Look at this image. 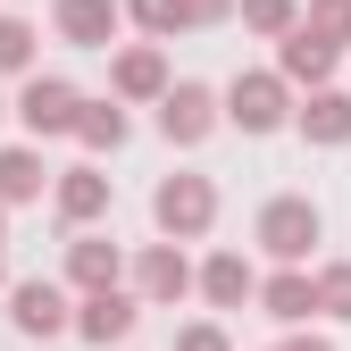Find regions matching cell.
I'll list each match as a JSON object with an SVG mask.
<instances>
[{
    "label": "cell",
    "mask_w": 351,
    "mask_h": 351,
    "mask_svg": "<svg viewBox=\"0 0 351 351\" xmlns=\"http://www.w3.org/2000/svg\"><path fill=\"white\" fill-rule=\"evenodd\" d=\"M59 217H67V226L109 217V176H101V167H67V176H59Z\"/></svg>",
    "instance_id": "13"
},
{
    "label": "cell",
    "mask_w": 351,
    "mask_h": 351,
    "mask_svg": "<svg viewBox=\"0 0 351 351\" xmlns=\"http://www.w3.org/2000/svg\"><path fill=\"white\" fill-rule=\"evenodd\" d=\"M301 25H310L318 42H335V51H343V42H351V0H310V9H301Z\"/></svg>",
    "instance_id": "20"
},
{
    "label": "cell",
    "mask_w": 351,
    "mask_h": 351,
    "mask_svg": "<svg viewBox=\"0 0 351 351\" xmlns=\"http://www.w3.org/2000/svg\"><path fill=\"white\" fill-rule=\"evenodd\" d=\"M234 17V0H176V25H217Z\"/></svg>",
    "instance_id": "25"
},
{
    "label": "cell",
    "mask_w": 351,
    "mask_h": 351,
    "mask_svg": "<svg viewBox=\"0 0 351 351\" xmlns=\"http://www.w3.org/2000/svg\"><path fill=\"white\" fill-rule=\"evenodd\" d=\"M176 351H234V343H226V326H217V318H201V326L176 335Z\"/></svg>",
    "instance_id": "24"
},
{
    "label": "cell",
    "mask_w": 351,
    "mask_h": 351,
    "mask_svg": "<svg viewBox=\"0 0 351 351\" xmlns=\"http://www.w3.org/2000/svg\"><path fill=\"white\" fill-rule=\"evenodd\" d=\"M109 93H117V101H159V93H167V59L151 51V42L117 51V59H109Z\"/></svg>",
    "instance_id": "10"
},
{
    "label": "cell",
    "mask_w": 351,
    "mask_h": 351,
    "mask_svg": "<svg viewBox=\"0 0 351 351\" xmlns=\"http://www.w3.org/2000/svg\"><path fill=\"white\" fill-rule=\"evenodd\" d=\"M276 351H335L326 335H293V343H276Z\"/></svg>",
    "instance_id": "26"
},
{
    "label": "cell",
    "mask_w": 351,
    "mask_h": 351,
    "mask_svg": "<svg viewBox=\"0 0 351 351\" xmlns=\"http://www.w3.org/2000/svg\"><path fill=\"white\" fill-rule=\"evenodd\" d=\"M51 17H59V42H75V51H109L125 25L117 0H51Z\"/></svg>",
    "instance_id": "7"
},
{
    "label": "cell",
    "mask_w": 351,
    "mask_h": 351,
    "mask_svg": "<svg viewBox=\"0 0 351 351\" xmlns=\"http://www.w3.org/2000/svg\"><path fill=\"white\" fill-rule=\"evenodd\" d=\"M217 117H234L243 134H276V125L293 117V101H285V75H268V67L234 75V84H226V109H217Z\"/></svg>",
    "instance_id": "2"
},
{
    "label": "cell",
    "mask_w": 351,
    "mask_h": 351,
    "mask_svg": "<svg viewBox=\"0 0 351 351\" xmlns=\"http://www.w3.org/2000/svg\"><path fill=\"white\" fill-rule=\"evenodd\" d=\"M17 67H34V25L0 17V75H17Z\"/></svg>",
    "instance_id": "21"
},
{
    "label": "cell",
    "mask_w": 351,
    "mask_h": 351,
    "mask_svg": "<svg viewBox=\"0 0 351 351\" xmlns=\"http://www.w3.org/2000/svg\"><path fill=\"white\" fill-rule=\"evenodd\" d=\"M134 276H143V301H184L193 293V259L176 251V243H151Z\"/></svg>",
    "instance_id": "12"
},
{
    "label": "cell",
    "mask_w": 351,
    "mask_h": 351,
    "mask_svg": "<svg viewBox=\"0 0 351 351\" xmlns=\"http://www.w3.org/2000/svg\"><path fill=\"white\" fill-rule=\"evenodd\" d=\"M0 226H9V217H0Z\"/></svg>",
    "instance_id": "28"
},
{
    "label": "cell",
    "mask_w": 351,
    "mask_h": 351,
    "mask_svg": "<svg viewBox=\"0 0 351 351\" xmlns=\"http://www.w3.org/2000/svg\"><path fill=\"white\" fill-rule=\"evenodd\" d=\"M310 293H318L326 318H351V259H326V268L310 276Z\"/></svg>",
    "instance_id": "19"
},
{
    "label": "cell",
    "mask_w": 351,
    "mask_h": 351,
    "mask_svg": "<svg viewBox=\"0 0 351 351\" xmlns=\"http://www.w3.org/2000/svg\"><path fill=\"white\" fill-rule=\"evenodd\" d=\"M335 59H343V51H335V42H318L301 17L276 34V75H285V84H335Z\"/></svg>",
    "instance_id": "5"
},
{
    "label": "cell",
    "mask_w": 351,
    "mask_h": 351,
    "mask_svg": "<svg viewBox=\"0 0 351 351\" xmlns=\"http://www.w3.org/2000/svg\"><path fill=\"white\" fill-rule=\"evenodd\" d=\"M125 17H134L143 34H176V0H117Z\"/></svg>",
    "instance_id": "23"
},
{
    "label": "cell",
    "mask_w": 351,
    "mask_h": 351,
    "mask_svg": "<svg viewBox=\"0 0 351 351\" xmlns=\"http://www.w3.org/2000/svg\"><path fill=\"white\" fill-rule=\"evenodd\" d=\"M67 276H75L84 293H101V285H117V243H101V234H84V243H67Z\"/></svg>",
    "instance_id": "17"
},
{
    "label": "cell",
    "mask_w": 351,
    "mask_h": 351,
    "mask_svg": "<svg viewBox=\"0 0 351 351\" xmlns=\"http://www.w3.org/2000/svg\"><path fill=\"white\" fill-rule=\"evenodd\" d=\"M151 217H159L167 243H193V234H209V217H217V184H209V176H167V184L151 193Z\"/></svg>",
    "instance_id": "1"
},
{
    "label": "cell",
    "mask_w": 351,
    "mask_h": 351,
    "mask_svg": "<svg viewBox=\"0 0 351 351\" xmlns=\"http://www.w3.org/2000/svg\"><path fill=\"white\" fill-rule=\"evenodd\" d=\"M310 243H318V201H301V193H276L268 209H259V251L268 259H310Z\"/></svg>",
    "instance_id": "3"
},
{
    "label": "cell",
    "mask_w": 351,
    "mask_h": 351,
    "mask_svg": "<svg viewBox=\"0 0 351 351\" xmlns=\"http://www.w3.org/2000/svg\"><path fill=\"white\" fill-rule=\"evenodd\" d=\"M293 117H301L310 143H351V93H335V84H310V101H301Z\"/></svg>",
    "instance_id": "11"
},
{
    "label": "cell",
    "mask_w": 351,
    "mask_h": 351,
    "mask_svg": "<svg viewBox=\"0 0 351 351\" xmlns=\"http://www.w3.org/2000/svg\"><path fill=\"white\" fill-rule=\"evenodd\" d=\"M67 134H75L84 151H117V143H125V109H117V101H75V125H67Z\"/></svg>",
    "instance_id": "16"
},
{
    "label": "cell",
    "mask_w": 351,
    "mask_h": 351,
    "mask_svg": "<svg viewBox=\"0 0 351 351\" xmlns=\"http://www.w3.org/2000/svg\"><path fill=\"white\" fill-rule=\"evenodd\" d=\"M209 125H217V93L209 84H167L159 93V134L167 143H201Z\"/></svg>",
    "instance_id": "6"
},
{
    "label": "cell",
    "mask_w": 351,
    "mask_h": 351,
    "mask_svg": "<svg viewBox=\"0 0 351 351\" xmlns=\"http://www.w3.org/2000/svg\"><path fill=\"white\" fill-rule=\"evenodd\" d=\"M17 125H25L34 143H42V134H67V125H75V84H67V75H25Z\"/></svg>",
    "instance_id": "4"
},
{
    "label": "cell",
    "mask_w": 351,
    "mask_h": 351,
    "mask_svg": "<svg viewBox=\"0 0 351 351\" xmlns=\"http://www.w3.org/2000/svg\"><path fill=\"white\" fill-rule=\"evenodd\" d=\"M9 318H17V335H59L67 326V293L51 285V276H25V285H9Z\"/></svg>",
    "instance_id": "8"
},
{
    "label": "cell",
    "mask_w": 351,
    "mask_h": 351,
    "mask_svg": "<svg viewBox=\"0 0 351 351\" xmlns=\"http://www.w3.org/2000/svg\"><path fill=\"white\" fill-rule=\"evenodd\" d=\"M293 17H301L293 0H243V25H251V34H268V42H276V34H285Z\"/></svg>",
    "instance_id": "22"
},
{
    "label": "cell",
    "mask_w": 351,
    "mask_h": 351,
    "mask_svg": "<svg viewBox=\"0 0 351 351\" xmlns=\"http://www.w3.org/2000/svg\"><path fill=\"white\" fill-rule=\"evenodd\" d=\"M201 293H209V310H243V301L259 293V276H251L243 251H217L209 268H201Z\"/></svg>",
    "instance_id": "14"
},
{
    "label": "cell",
    "mask_w": 351,
    "mask_h": 351,
    "mask_svg": "<svg viewBox=\"0 0 351 351\" xmlns=\"http://www.w3.org/2000/svg\"><path fill=\"white\" fill-rule=\"evenodd\" d=\"M0 117H9V101H0Z\"/></svg>",
    "instance_id": "27"
},
{
    "label": "cell",
    "mask_w": 351,
    "mask_h": 351,
    "mask_svg": "<svg viewBox=\"0 0 351 351\" xmlns=\"http://www.w3.org/2000/svg\"><path fill=\"white\" fill-rule=\"evenodd\" d=\"M42 176H51V167H42V151H0V209H9V201H34Z\"/></svg>",
    "instance_id": "18"
},
{
    "label": "cell",
    "mask_w": 351,
    "mask_h": 351,
    "mask_svg": "<svg viewBox=\"0 0 351 351\" xmlns=\"http://www.w3.org/2000/svg\"><path fill=\"white\" fill-rule=\"evenodd\" d=\"M259 310H268L276 326H301V318L318 310V293H310V276H301V259H293L285 276H268V285H259Z\"/></svg>",
    "instance_id": "15"
},
{
    "label": "cell",
    "mask_w": 351,
    "mask_h": 351,
    "mask_svg": "<svg viewBox=\"0 0 351 351\" xmlns=\"http://www.w3.org/2000/svg\"><path fill=\"white\" fill-rule=\"evenodd\" d=\"M134 318H143L134 301H125L117 285H101V293H84V310H75L67 326H75L84 343H125V335H134Z\"/></svg>",
    "instance_id": "9"
}]
</instances>
